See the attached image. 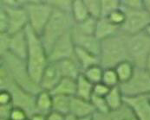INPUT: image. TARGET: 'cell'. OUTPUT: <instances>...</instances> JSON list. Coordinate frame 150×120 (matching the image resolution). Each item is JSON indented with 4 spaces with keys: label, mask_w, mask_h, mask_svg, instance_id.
Instances as JSON below:
<instances>
[{
    "label": "cell",
    "mask_w": 150,
    "mask_h": 120,
    "mask_svg": "<svg viewBox=\"0 0 150 120\" xmlns=\"http://www.w3.org/2000/svg\"><path fill=\"white\" fill-rule=\"evenodd\" d=\"M25 32L28 39V51L25 61L30 76L39 84L43 71L50 62L48 52L40 36L32 30L30 26L25 29Z\"/></svg>",
    "instance_id": "obj_1"
},
{
    "label": "cell",
    "mask_w": 150,
    "mask_h": 120,
    "mask_svg": "<svg viewBox=\"0 0 150 120\" xmlns=\"http://www.w3.org/2000/svg\"><path fill=\"white\" fill-rule=\"evenodd\" d=\"M0 67H3L13 81L23 90L34 95L42 91L39 84L30 76L24 60L19 59L8 52L0 55Z\"/></svg>",
    "instance_id": "obj_2"
},
{
    "label": "cell",
    "mask_w": 150,
    "mask_h": 120,
    "mask_svg": "<svg viewBox=\"0 0 150 120\" xmlns=\"http://www.w3.org/2000/svg\"><path fill=\"white\" fill-rule=\"evenodd\" d=\"M100 65L105 68H115L119 63L129 60L126 37L122 32L101 41Z\"/></svg>",
    "instance_id": "obj_3"
},
{
    "label": "cell",
    "mask_w": 150,
    "mask_h": 120,
    "mask_svg": "<svg viewBox=\"0 0 150 120\" xmlns=\"http://www.w3.org/2000/svg\"><path fill=\"white\" fill-rule=\"evenodd\" d=\"M75 22L70 15L54 10L40 37L47 52L62 36L70 32Z\"/></svg>",
    "instance_id": "obj_4"
},
{
    "label": "cell",
    "mask_w": 150,
    "mask_h": 120,
    "mask_svg": "<svg viewBox=\"0 0 150 120\" xmlns=\"http://www.w3.org/2000/svg\"><path fill=\"white\" fill-rule=\"evenodd\" d=\"M0 90H8L11 93L14 107L24 110L30 117L36 113V95L18 86L3 67H0Z\"/></svg>",
    "instance_id": "obj_5"
},
{
    "label": "cell",
    "mask_w": 150,
    "mask_h": 120,
    "mask_svg": "<svg viewBox=\"0 0 150 120\" xmlns=\"http://www.w3.org/2000/svg\"><path fill=\"white\" fill-rule=\"evenodd\" d=\"M25 10L28 14L30 28L41 36L53 13V7L48 0H27Z\"/></svg>",
    "instance_id": "obj_6"
},
{
    "label": "cell",
    "mask_w": 150,
    "mask_h": 120,
    "mask_svg": "<svg viewBox=\"0 0 150 120\" xmlns=\"http://www.w3.org/2000/svg\"><path fill=\"white\" fill-rule=\"evenodd\" d=\"M129 60L138 67H145L150 56V36L146 32L126 36Z\"/></svg>",
    "instance_id": "obj_7"
},
{
    "label": "cell",
    "mask_w": 150,
    "mask_h": 120,
    "mask_svg": "<svg viewBox=\"0 0 150 120\" xmlns=\"http://www.w3.org/2000/svg\"><path fill=\"white\" fill-rule=\"evenodd\" d=\"M120 88L124 98L150 95V74L145 67H135L132 78L121 84Z\"/></svg>",
    "instance_id": "obj_8"
},
{
    "label": "cell",
    "mask_w": 150,
    "mask_h": 120,
    "mask_svg": "<svg viewBox=\"0 0 150 120\" xmlns=\"http://www.w3.org/2000/svg\"><path fill=\"white\" fill-rule=\"evenodd\" d=\"M123 11L126 13V20L121 27V32L126 36H132L145 32L147 27L150 23L149 11L146 9Z\"/></svg>",
    "instance_id": "obj_9"
},
{
    "label": "cell",
    "mask_w": 150,
    "mask_h": 120,
    "mask_svg": "<svg viewBox=\"0 0 150 120\" xmlns=\"http://www.w3.org/2000/svg\"><path fill=\"white\" fill-rule=\"evenodd\" d=\"M76 46L72 39L71 31L57 41L48 51L50 62H59L75 58Z\"/></svg>",
    "instance_id": "obj_10"
},
{
    "label": "cell",
    "mask_w": 150,
    "mask_h": 120,
    "mask_svg": "<svg viewBox=\"0 0 150 120\" xmlns=\"http://www.w3.org/2000/svg\"><path fill=\"white\" fill-rule=\"evenodd\" d=\"M0 7H2L8 15V18H9L8 34L13 35L23 31L29 26L28 14L25 10V6L10 7L0 4Z\"/></svg>",
    "instance_id": "obj_11"
},
{
    "label": "cell",
    "mask_w": 150,
    "mask_h": 120,
    "mask_svg": "<svg viewBox=\"0 0 150 120\" xmlns=\"http://www.w3.org/2000/svg\"><path fill=\"white\" fill-rule=\"evenodd\" d=\"M72 39L76 48L88 50L99 56L101 49V41H99L95 35H88L79 31L75 24L71 29Z\"/></svg>",
    "instance_id": "obj_12"
},
{
    "label": "cell",
    "mask_w": 150,
    "mask_h": 120,
    "mask_svg": "<svg viewBox=\"0 0 150 120\" xmlns=\"http://www.w3.org/2000/svg\"><path fill=\"white\" fill-rule=\"evenodd\" d=\"M63 79L58 64L57 62H49L43 71L39 81V86L42 90L50 92Z\"/></svg>",
    "instance_id": "obj_13"
},
{
    "label": "cell",
    "mask_w": 150,
    "mask_h": 120,
    "mask_svg": "<svg viewBox=\"0 0 150 120\" xmlns=\"http://www.w3.org/2000/svg\"><path fill=\"white\" fill-rule=\"evenodd\" d=\"M124 103L132 110L137 120H150V99L149 96L124 98Z\"/></svg>",
    "instance_id": "obj_14"
},
{
    "label": "cell",
    "mask_w": 150,
    "mask_h": 120,
    "mask_svg": "<svg viewBox=\"0 0 150 120\" xmlns=\"http://www.w3.org/2000/svg\"><path fill=\"white\" fill-rule=\"evenodd\" d=\"M27 51L28 39L25 30L11 35L8 52L19 59L25 60L27 57Z\"/></svg>",
    "instance_id": "obj_15"
},
{
    "label": "cell",
    "mask_w": 150,
    "mask_h": 120,
    "mask_svg": "<svg viewBox=\"0 0 150 120\" xmlns=\"http://www.w3.org/2000/svg\"><path fill=\"white\" fill-rule=\"evenodd\" d=\"M96 111L90 102V100H83L79 97L74 96L71 98L69 114L76 117L78 119L86 117L95 115Z\"/></svg>",
    "instance_id": "obj_16"
},
{
    "label": "cell",
    "mask_w": 150,
    "mask_h": 120,
    "mask_svg": "<svg viewBox=\"0 0 150 120\" xmlns=\"http://www.w3.org/2000/svg\"><path fill=\"white\" fill-rule=\"evenodd\" d=\"M121 33V28L114 25L107 18L97 19L95 36L99 41H103Z\"/></svg>",
    "instance_id": "obj_17"
},
{
    "label": "cell",
    "mask_w": 150,
    "mask_h": 120,
    "mask_svg": "<svg viewBox=\"0 0 150 120\" xmlns=\"http://www.w3.org/2000/svg\"><path fill=\"white\" fill-rule=\"evenodd\" d=\"M57 63L58 64L63 78H68V79L76 80L78 79V77L83 74L82 67H80L79 63L76 61L75 58L64 60Z\"/></svg>",
    "instance_id": "obj_18"
},
{
    "label": "cell",
    "mask_w": 150,
    "mask_h": 120,
    "mask_svg": "<svg viewBox=\"0 0 150 120\" xmlns=\"http://www.w3.org/2000/svg\"><path fill=\"white\" fill-rule=\"evenodd\" d=\"M94 117L96 120H137L132 110L126 104L118 110L111 111L106 114L96 113Z\"/></svg>",
    "instance_id": "obj_19"
},
{
    "label": "cell",
    "mask_w": 150,
    "mask_h": 120,
    "mask_svg": "<svg viewBox=\"0 0 150 120\" xmlns=\"http://www.w3.org/2000/svg\"><path fill=\"white\" fill-rule=\"evenodd\" d=\"M53 106V95L50 92L42 90L36 95V113L47 116Z\"/></svg>",
    "instance_id": "obj_20"
},
{
    "label": "cell",
    "mask_w": 150,
    "mask_h": 120,
    "mask_svg": "<svg viewBox=\"0 0 150 120\" xmlns=\"http://www.w3.org/2000/svg\"><path fill=\"white\" fill-rule=\"evenodd\" d=\"M75 59L79 63L80 67L83 69V72L92 66L100 64V59L98 55L76 47L75 50Z\"/></svg>",
    "instance_id": "obj_21"
},
{
    "label": "cell",
    "mask_w": 150,
    "mask_h": 120,
    "mask_svg": "<svg viewBox=\"0 0 150 120\" xmlns=\"http://www.w3.org/2000/svg\"><path fill=\"white\" fill-rule=\"evenodd\" d=\"M52 95H64L74 97L76 93V80L63 78L57 86L51 91Z\"/></svg>",
    "instance_id": "obj_22"
},
{
    "label": "cell",
    "mask_w": 150,
    "mask_h": 120,
    "mask_svg": "<svg viewBox=\"0 0 150 120\" xmlns=\"http://www.w3.org/2000/svg\"><path fill=\"white\" fill-rule=\"evenodd\" d=\"M105 100H106L110 112L120 109L125 104L124 103V96L122 93L120 86L111 88L109 93L105 97Z\"/></svg>",
    "instance_id": "obj_23"
},
{
    "label": "cell",
    "mask_w": 150,
    "mask_h": 120,
    "mask_svg": "<svg viewBox=\"0 0 150 120\" xmlns=\"http://www.w3.org/2000/svg\"><path fill=\"white\" fill-rule=\"evenodd\" d=\"M94 84L88 80L82 74L76 80V96L83 100H90L93 96Z\"/></svg>",
    "instance_id": "obj_24"
},
{
    "label": "cell",
    "mask_w": 150,
    "mask_h": 120,
    "mask_svg": "<svg viewBox=\"0 0 150 120\" xmlns=\"http://www.w3.org/2000/svg\"><path fill=\"white\" fill-rule=\"evenodd\" d=\"M115 70L116 72V74L118 76L121 85L128 82L132 78L135 70V66L130 60H127L119 63L115 67Z\"/></svg>",
    "instance_id": "obj_25"
},
{
    "label": "cell",
    "mask_w": 150,
    "mask_h": 120,
    "mask_svg": "<svg viewBox=\"0 0 150 120\" xmlns=\"http://www.w3.org/2000/svg\"><path fill=\"white\" fill-rule=\"evenodd\" d=\"M71 16L76 24L80 23L90 18L84 0H73Z\"/></svg>",
    "instance_id": "obj_26"
},
{
    "label": "cell",
    "mask_w": 150,
    "mask_h": 120,
    "mask_svg": "<svg viewBox=\"0 0 150 120\" xmlns=\"http://www.w3.org/2000/svg\"><path fill=\"white\" fill-rule=\"evenodd\" d=\"M72 97L64 95H53L52 111L60 112L64 115H69L70 110V102Z\"/></svg>",
    "instance_id": "obj_27"
},
{
    "label": "cell",
    "mask_w": 150,
    "mask_h": 120,
    "mask_svg": "<svg viewBox=\"0 0 150 120\" xmlns=\"http://www.w3.org/2000/svg\"><path fill=\"white\" fill-rule=\"evenodd\" d=\"M103 71H104V68L99 64V65L92 66L85 69L83 72V74L84 75V77L87 80H89L92 84L95 85L99 82H102Z\"/></svg>",
    "instance_id": "obj_28"
},
{
    "label": "cell",
    "mask_w": 150,
    "mask_h": 120,
    "mask_svg": "<svg viewBox=\"0 0 150 120\" xmlns=\"http://www.w3.org/2000/svg\"><path fill=\"white\" fill-rule=\"evenodd\" d=\"M102 82L104 83L109 88H114L120 86V81L115 68H105L103 71Z\"/></svg>",
    "instance_id": "obj_29"
},
{
    "label": "cell",
    "mask_w": 150,
    "mask_h": 120,
    "mask_svg": "<svg viewBox=\"0 0 150 120\" xmlns=\"http://www.w3.org/2000/svg\"><path fill=\"white\" fill-rule=\"evenodd\" d=\"M96 23L97 19H95L93 18H88L85 21L80 22V23H75V27L81 32L88 34V35H95L96 29Z\"/></svg>",
    "instance_id": "obj_30"
},
{
    "label": "cell",
    "mask_w": 150,
    "mask_h": 120,
    "mask_svg": "<svg viewBox=\"0 0 150 120\" xmlns=\"http://www.w3.org/2000/svg\"><path fill=\"white\" fill-rule=\"evenodd\" d=\"M101 4L102 18H107L112 12L122 7L120 0H101Z\"/></svg>",
    "instance_id": "obj_31"
},
{
    "label": "cell",
    "mask_w": 150,
    "mask_h": 120,
    "mask_svg": "<svg viewBox=\"0 0 150 120\" xmlns=\"http://www.w3.org/2000/svg\"><path fill=\"white\" fill-rule=\"evenodd\" d=\"M90 18L99 19L102 18L101 0H84Z\"/></svg>",
    "instance_id": "obj_32"
},
{
    "label": "cell",
    "mask_w": 150,
    "mask_h": 120,
    "mask_svg": "<svg viewBox=\"0 0 150 120\" xmlns=\"http://www.w3.org/2000/svg\"><path fill=\"white\" fill-rule=\"evenodd\" d=\"M90 102L97 114H106L110 112L105 98L93 95L90 99ZM95 113V114H96Z\"/></svg>",
    "instance_id": "obj_33"
},
{
    "label": "cell",
    "mask_w": 150,
    "mask_h": 120,
    "mask_svg": "<svg viewBox=\"0 0 150 120\" xmlns=\"http://www.w3.org/2000/svg\"><path fill=\"white\" fill-rule=\"evenodd\" d=\"M49 2L54 10H57L71 16L73 0H49Z\"/></svg>",
    "instance_id": "obj_34"
},
{
    "label": "cell",
    "mask_w": 150,
    "mask_h": 120,
    "mask_svg": "<svg viewBox=\"0 0 150 120\" xmlns=\"http://www.w3.org/2000/svg\"><path fill=\"white\" fill-rule=\"evenodd\" d=\"M107 18L114 25L121 28L126 20V13L122 8H120V9L115 11L114 12H112L109 16H108Z\"/></svg>",
    "instance_id": "obj_35"
},
{
    "label": "cell",
    "mask_w": 150,
    "mask_h": 120,
    "mask_svg": "<svg viewBox=\"0 0 150 120\" xmlns=\"http://www.w3.org/2000/svg\"><path fill=\"white\" fill-rule=\"evenodd\" d=\"M122 9L123 10H142L145 9L144 0H122Z\"/></svg>",
    "instance_id": "obj_36"
},
{
    "label": "cell",
    "mask_w": 150,
    "mask_h": 120,
    "mask_svg": "<svg viewBox=\"0 0 150 120\" xmlns=\"http://www.w3.org/2000/svg\"><path fill=\"white\" fill-rule=\"evenodd\" d=\"M111 88H109L108 86H106L103 82H99L97 84L94 85V89H93V95H96L99 97H103L105 98L107 94L109 93Z\"/></svg>",
    "instance_id": "obj_37"
},
{
    "label": "cell",
    "mask_w": 150,
    "mask_h": 120,
    "mask_svg": "<svg viewBox=\"0 0 150 120\" xmlns=\"http://www.w3.org/2000/svg\"><path fill=\"white\" fill-rule=\"evenodd\" d=\"M30 116L29 114L21 108L18 107H13L11 116H10V120H25L29 119Z\"/></svg>",
    "instance_id": "obj_38"
},
{
    "label": "cell",
    "mask_w": 150,
    "mask_h": 120,
    "mask_svg": "<svg viewBox=\"0 0 150 120\" xmlns=\"http://www.w3.org/2000/svg\"><path fill=\"white\" fill-rule=\"evenodd\" d=\"M9 18L6 11L0 7V33H8Z\"/></svg>",
    "instance_id": "obj_39"
},
{
    "label": "cell",
    "mask_w": 150,
    "mask_h": 120,
    "mask_svg": "<svg viewBox=\"0 0 150 120\" xmlns=\"http://www.w3.org/2000/svg\"><path fill=\"white\" fill-rule=\"evenodd\" d=\"M10 36L11 35L8 33H0V55L8 53Z\"/></svg>",
    "instance_id": "obj_40"
},
{
    "label": "cell",
    "mask_w": 150,
    "mask_h": 120,
    "mask_svg": "<svg viewBox=\"0 0 150 120\" xmlns=\"http://www.w3.org/2000/svg\"><path fill=\"white\" fill-rule=\"evenodd\" d=\"M13 105H0V119H9Z\"/></svg>",
    "instance_id": "obj_41"
},
{
    "label": "cell",
    "mask_w": 150,
    "mask_h": 120,
    "mask_svg": "<svg viewBox=\"0 0 150 120\" xmlns=\"http://www.w3.org/2000/svg\"><path fill=\"white\" fill-rule=\"evenodd\" d=\"M0 105H12V95L8 90H0Z\"/></svg>",
    "instance_id": "obj_42"
},
{
    "label": "cell",
    "mask_w": 150,
    "mask_h": 120,
    "mask_svg": "<svg viewBox=\"0 0 150 120\" xmlns=\"http://www.w3.org/2000/svg\"><path fill=\"white\" fill-rule=\"evenodd\" d=\"M47 120H65L66 119V115H64L60 112L51 111L47 116Z\"/></svg>",
    "instance_id": "obj_43"
},
{
    "label": "cell",
    "mask_w": 150,
    "mask_h": 120,
    "mask_svg": "<svg viewBox=\"0 0 150 120\" xmlns=\"http://www.w3.org/2000/svg\"><path fill=\"white\" fill-rule=\"evenodd\" d=\"M30 120H47V118L45 115L40 114V113H34L30 117Z\"/></svg>",
    "instance_id": "obj_44"
},
{
    "label": "cell",
    "mask_w": 150,
    "mask_h": 120,
    "mask_svg": "<svg viewBox=\"0 0 150 120\" xmlns=\"http://www.w3.org/2000/svg\"><path fill=\"white\" fill-rule=\"evenodd\" d=\"M144 6L150 15V0H144Z\"/></svg>",
    "instance_id": "obj_45"
},
{
    "label": "cell",
    "mask_w": 150,
    "mask_h": 120,
    "mask_svg": "<svg viewBox=\"0 0 150 120\" xmlns=\"http://www.w3.org/2000/svg\"><path fill=\"white\" fill-rule=\"evenodd\" d=\"M145 68L148 70V72L150 74V56L149 57V59L147 60V63H146V66H145Z\"/></svg>",
    "instance_id": "obj_46"
},
{
    "label": "cell",
    "mask_w": 150,
    "mask_h": 120,
    "mask_svg": "<svg viewBox=\"0 0 150 120\" xmlns=\"http://www.w3.org/2000/svg\"><path fill=\"white\" fill-rule=\"evenodd\" d=\"M79 120H96L95 119V117L94 115L93 116H89V117H86V118H83V119H81Z\"/></svg>",
    "instance_id": "obj_47"
},
{
    "label": "cell",
    "mask_w": 150,
    "mask_h": 120,
    "mask_svg": "<svg viewBox=\"0 0 150 120\" xmlns=\"http://www.w3.org/2000/svg\"><path fill=\"white\" fill-rule=\"evenodd\" d=\"M145 32H146V34H147V35H149V36H150V23H149V25L147 27V29H146Z\"/></svg>",
    "instance_id": "obj_48"
},
{
    "label": "cell",
    "mask_w": 150,
    "mask_h": 120,
    "mask_svg": "<svg viewBox=\"0 0 150 120\" xmlns=\"http://www.w3.org/2000/svg\"><path fill=\"white\" fill-rule=\"evenodd\" d=\"M25 120H30V119L29 118V119H25Z\"/></svg>",
    "instance_id": "obj_49"
},
{
    "label": "cell",
    "mask_w": 150,
    "mask_h": 120,
    "mask_svg": "<svg viewBox=\"0 0 150 120\" xmlns=\"http://www.w3.org/2000/svg\"><path fill=\"white\" fill-rule=\"evenodd\" d=\"M0 120H10V119H0Z\"/></svg>",
    "instance_id": "obj_50"
},
{
    "label": "cell",
    "mask_w": 150,
    "mask_h": 120,
    "mask_svg": "<svg viewBox=\"0 0 150 120\" xmlns=\"http://www.w3.org/2000/svg\"><path fill=\"white\" fill-rule=\"evenodd\" d=\"M149 99H150V95H149Z\"/></svg>",
    "instance_id": "obj_51"
}]
</instances>
